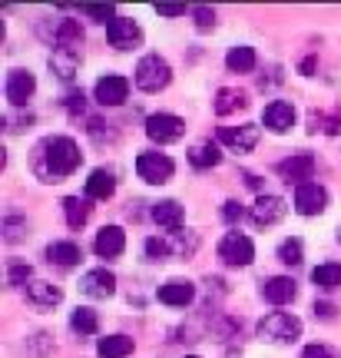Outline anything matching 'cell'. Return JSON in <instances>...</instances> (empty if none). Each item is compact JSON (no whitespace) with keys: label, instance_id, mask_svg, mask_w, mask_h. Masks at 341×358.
Returning a JSON list of instances; mask_svg holds the SVG:
<instances>
[{"label":"cell","instance_id":"27","mask_svg":"<svg viewBox=\"0 0 341 358\" xmlns=\"http://www.w3.org/2000/svg\"><path fill=\"white\" fill-rule=\"evenodd\" d=\"M255 64H259V60H255V50L245 47V43H239V47H232V50L226 53V66L232 73H252Z\"/></svg>","mask_w":341,"mask_h":358},{"label":"cell","instance_id":"34","mask_svg":"<svg viewBox=\"0 0 341 358\" xmlns=\"http://www.w3.org/2000/svg\"><path fill=\"white\" fill-rule=\"evenodd\" d=\"M83 13L93 17V20H100V24H106V27L116 20V10L110 7V3H83Z\"/></svg>","mask_w":341,"mask_h":358},{"label":"cell","instance_id":"6","mask_svg":"<svg viewBox=\"0 0 341 358\" xmlns=\"http://www.w3.org/2000/svg\"><path fill=\"white\" fill-rule=\"evenodd\" d=\"M182 133H186V120L176 113H152L150 120H146V136H150L152 143H176L182 140Z\"/></svg>","mask_w":341,"mask_h":358},{"label":"cell","instance_id":"22","mask_svg":"<svg viewBox=\"0 0 341 358\" xmlns=\"http://www.w3.org/2000/svg\"><path fill=\"white\" fill-rule=\"evenodd\" d=\"M80 259H83V249L76 243H70V239H60V243L47 245V262H53V266L70 268V266H76Z\"/></svg>","mask_w":341,"mask_h":358},{"label":"cell","instance_id":"8","mask_svg":"<svg viewBox=\"0 0 341 358\" xmlns=\"http://www.w3.org/2000/svg\"><path fill=\"white\" fill-rule=\"evenodd\" d=\"M328 206V192L321 182H302L295 186V213L298 216H318Z\"/></svg>","mask_w":341,"mask_h":358},{"label":"cell","instance_id":"21","mask_svg":"<svg viewBox=\"0 0 341 358\" xmlns=\"http://www.w3.org/2000/svg\"><path fill=\"white\" fill-rule=\"evenodd\" d=\"M50 70L60 80H73L76 70H80V50H73V47H53Z\"/></svg>","mask_w":341,"mask_h":358},{"label":"cell","instance_id":"28","mask_svg":"<svg viewBox=\"0 0 341 358\" xmlns=\"http://www.w3.org/2000/svg\"><path fill=\"white\" fill-rule=\"evenodd\" d=\"M64 216H66V226L70 229H83L89 219V203L80 199V196H66L64 199Z\"/></svg>","mask_w":341,"mask_h":358},{"label":"cell","instance_id":"38","mask_svg":"<svg viewBox=\"0 0 341 358\" xmlns=\"http://www.w3.org/2000/svg\"><path fill=\"white\" fill-rule=\"evenodd\" d=\"M156 13H159V17H182V13H186V3H156Z\"/></svg>","mask_w":341,"mask_h":358},{"label":"cell","instance_id":"37","mask_svg":"<svg viewBox=\"0 0 341 358\" xmlns=\"http://www.w3.org/2000/svg\"><path fill=\"white\" fill-rule=\"evenodd\" d=\"M242 216H245V209H242L239 199H228V203L222 206V219H226V222H242Z\"/></svg>","mask_w":341,"mask_h":358},{"label":"cell","instance_id":"33","mask_svg":"<svg viewBox=\"0 0 341 358\" xmlns=\"http://www.w3.org/2000/svg\"><path fill=\"white\" fill-rule=\"evenodd\" d=\"M169 256H173V243H169V239H163V236H150V239H146V259L166 262Z\"/></svg>","mask_w":341,"mask_h":358},{"label":"cell","instance_id":"15","mask_svg":"<svg viewBox=\"0 0 341 358\" xmlns=\"http://www.w3.org/2000/svg\"><path fill=\"white\" fill-rule=\"evenodd\" d=\"M93 249H96V256H100V259L123 256V249H126V232L119 229V226H103V229L96 232V243H93Z\"/></svg>","mask_w":341,"mask_h":358},{"label":"cell","instance_id":"4","mask_svg":"<svg viewBox=\"0 0 341 358\" xmlns=\"http://www.w3.org/2000/svg\"><path fill=\"white\" fill-rule=\"evenodd\" d=\"M176 173V163L166 153H139L136 156V176L150 186H163Z\"/></svg>","mask_w":341,"mask_h":358},{"label":"cell","instance_id":"17","mask_svg":"<svg viewBox=\"0 0 341 358\" xmlns=\"http://www.w3.org/2000/svg\"><path fill=\"white\" fill-rule=\"evenodd\" d=\"M159 302L163 306H173V308H182L189 306L192 299H196V285L189 279H169L166 285H159Z\"/></svg>","mask_w":341,"mask_h":358},{"label":"cell","instance_id":"9","mask_svg":"<svg viewBox=\"0 0 341 358\" xmlns=\"http://www.w3.org/2000/svg\"><path fill=\"white\" fill-rule=\"evenodd\" d=\"M93 96H96L100 106H119V103H126V96H129V80L119 77V73H106V77L96 80Z\"/></svg>","mask_w":341,"mask_h":358},{"label":"cell","instance_id":"3","mask_svg":"<svg viewBox=\"0 0 341 358\" xmlns=\"http://www.w3.org/2000/svg\"><path fill=\"white\" fill-rule=\"evenodd\" d=\"M169 80H173V66L159 53H146L136 64V70H133V83L143 93H159V90L169 87Z\"/></svg>","mask_w":341,"mask_h":358},{"label":"cell","instance_id":"16","mask_svg":"<svg viewBox=\"0 0 341 358\" xmlns=\"http://www.w3.org/2000/svg\"><path fill=\"white\" fill-rule=\"evenodd\" d=\"M262 123H266V129H272V133H289V129L295 127V106L285 100H272L266 106V113H262Z\"/></svg>","mask_w":341,"mask_h":358},{"label":"cell","instance_id":"19","mask_svg":"<svg viewBox=\"0 0 341 358\" xmlns=\"http://www.w3.org/2000/svg\"><path fill=\"white\" fill-rule=\"evenodd\" d=\"M152 219L163 226L169 236L173 232H182V219H186V209L176 203V199H163V203L152 206Z\"/></svg>","mask_w":341,"mask_h":358},{"label":"cell","instance_id":"39","mask_svg":"<svg viewBox=\"0 0 341 358\" xmlns=\"http://www.w3.org/2000/svg\"><path fill=\"white\" fill-rule=\"evenodd\" d=\"M302 358H331V352L325 345H308L302 352Z\"/></svg>","mask_w":341,"mask_h":358},{"label":"cell","instance_id":"25","mask_svg":"<svg viewBox=\"0 0 341 358\" xmlns=\"http://www.w3.org/2000/svg\"><path fill=\"white\" fill-rule=\"evenodd\" d=\"M189 163L196 169H212L222 163V153H219V146H215L212 140H205V143H196L189 150Z\"/></svg>","mask_w":341,"mask_h":358},{"label":"cell","instance_id":"40","mask_svg":"<svg viewBox=\"0 0 341 358\" xmlns=\"http://www.w3.org/2000/svg\"><path fill=\"white\" fill-rule=\"evenodd\" d=\"M66 110H70V113L83 110V93H70V96H66Z\"/></svg>","mask_w":341,"mask_h":358},{"label":"cell","instance_id":"20","mask_svg":"<svg viewBox=\"0 0 341 358\" xmlns=\"http://www.w3.org/2000/svg\"><path fill=\"white\" fill-rule=\"evenodd\" d=\"M27 302L37 308H53L64 302V292L53 285V282H43V279H34L27 285Z\"/></svg>","mask_w":341,"mask_h":358},{"label":"cell","instance_id":"24","mask_svg":"<svg viewBox=\"0 0 341 358\" xmlns=\"http://www.w3.org/2000/svg\"><path fill=\"white\" fill-rule=\"evenodd\" d=\"M245 106H249V96L242 90L222 87L215 93V113L219 116H228V113H235V110H245Z\"/></svg>","mask_w":341,"mask_h":358},{"label":"cell","instance_id":"35","mask_svg":"<svg viewBox=\"0 0 341 358\" xmlns=\"http://www.w3.org/2000/svg\"><path fill=\"white\" fill-rule=\"evenodd\" d=\"M30 275H34V268L24 266V262H10V268H7V282L10 285H30Z\"/></svg>","mask_w":341,"mask_h":358},{"label":"cell","instance_id":"2","mask_svg":"<svg viewBox=\"0 0 341 358\" xmlns=\"http://www.w3.org/2000/svg\"><path fill=\"white\" fill-rule=\"evenodd\" d=\"M259 338L272 342V345H291L302 338V319L289 315V312H268L266 319L259 322Z\"/></svg>","mask_w":341,"mask_h":358},{"label":"cell","instance_id":"11","mask_svg":"<svg viewBox=\"0 0 341 358\" xmlns=\"http://www.w3.org/2000/svg\"><path fill=\"white\" fill-rule=\"evenodd\" d=\"M106 40H110V47H116V50H133L139 40H143V30H139L136 20L116 17L113 24L106 27Z\"/></svg>","mask_w":341,"mask_h":358},{"label":"cell","instance_id":"23","mask_svg":"<svg viewBox=\"0 0 341 358\" xmlns=\"http://www.w3.org/2000/svg\"><path fill=\"white\" fill-rule=\"evenodd\" d=\"M116 192V176L110 169H93L87 179V196L89 199H110Z\"/></svg>","mask_w":341,"mask_h":358},{"label":"cell","instance_id":"26","mask_svg":"<svg viewBox=\"0 0 341 358\" xmlns=\"http://www.w3.org/2000/svg\"><path fill=\"white\" fill-rule=\"evenodd\" d=\"M96 355L100 358L133 355V338H129V335H106V338H100V345H96Z\"/></svg>","mask_w":341,"mask_h":358},{"label":"cell","instance_id":"18","mask_svg":"<svg viewBox=\"0 0 341 358\" xmlns=\"http://www.w3.org/2000/svg\"><path fill=\"white\" fill-rule=\"evenodd\" d=\"M262 295H266V302H272V306H285V302H291L298 295V285L289 275H272V279L262 282Z\"/></svg>","mask_w":341,"mask_h":358},{"label":"cell","instance_id":"43","mask_svg":"<svg viewBox=\"0 0 341 358\" xmlns=\"http://www.w3.org/2000/svg\"><path fill=\"white\" fill-rule=\"evenodd\" d=\"M338 243H341V232H338Z\"/></svg>","mask_w":341,"mask_h":358},{"label":"cell","instance_id":"14","mask_svg":"<svg viewBox=\"0 0 341 358\" xmlns=\"http://www.w3.org/2000/svg\"><path fill=\"white\" fill-rule=\"evenodd\" d=\"M80 292L89 295V299H110L116 292V275L106 268H89L80 279Z\"/></svg>","mask_w":341,"mask_h":358},{"label":"cell","instance_id":"31","mask_svg":"<svg viewBox=\"0 0 341 358\" xmlns=\"http://www.w3.org/2000/svg\"><path fill=\"white\" fill-rule=\"evenodd\" d=\"M53 40H57V47H73L76 50L83 43V30H80L76 20H60L57 30H53Z\"/></svg>","mask_w":341,"mask_h":358},{"label":"cell","instance_id":"7","mask_svg":"<svg viewBox=\"0 0 341 358\" xmlns=\"http://www.w3.org/2000/svg\"><path fill=\"white\" fill-rule=\"evenodd\" d=\"M278 176L285 179L289 186L312 182V176H315V156L312 153H291L289 159H282V163H278Z\"/></svg>","mask_w":341,"mask_h":358},{"label":"cell","instance_id":"41","mask_svg":"<svg viewBox=\"0 0 341 358\" xmlns=\"http://www.w3.org/2000/svg\"><path fill=\"white\" fill-rule=\"evenodd\" d=\"M331 312H335L331 306H325V302L318 306V302H315V315H321V319H331Z\"/></svg>","mask_w":341,"mask_h":358},{"label":"cell","instance_id":"5","mask_svg":"<svg viewBox=\"0 0 341 358\" xmlns=\"http://www.w3.org/2000/svg\"><path fill=\"white\" fill-rule=\"evenodd\" d=\"M219 259L226 262V266H252V259H255V245L252 239L245 236V232H226L222 236V243H219Z\"/></svg>","mask_w":341,"mask_h":358},{"label":"cell","instance_id":"13","mask_svg":"<svg viewBox=\"0 0 341 358\" xmlns=\"http://www.w3.org/2000/svg\"><path fill=\"white\" fill-rule=\"evenodd\" d=\"M219 140L226 143L228 150H235V153H249V150H255V143H259V127H255V123L222 127L219 129Z\"/></svg>","mask_w":341,"mask_h":358},{"label":"cell","instance_id":"1","mask_svg":"<svg viewBox=\"0 0 341 358\" xmlns=\"http://www.w3.org/2000/svg\"><path fill=\"white\" fill-rule=\"evenodd\" d=\"M80 146H76L70 136H50L37 146V156H34V169L43 182H60V179L73 176L76 166H80Z\"/></svg>","mask_w":341,"mask_h":358},{"label":"cell","instance_id":"12","mask_svg":"<svg viewBox=\"0 0 341 358\" xmlns=\"http://www.w3.org/2000/svg\"><path fill=\"white\" fill-rule=\"evenodd\" d=\"M285 213H289L285 199L262 192V196L255 199V206H252V222H255V226H275V222H282V219H285Z\"/></svg>","mask_w":341,"mask_h":358},{"label":"cell","instance_id":"10","mask_svg":"<svg viewBox=\"0 0 341 358\" xmlns=\"http://www.w3.org/2000/svg\"><path fill=\"white\" fill-rule=\"evenodd\" d=\"M3 93H7L10 106H27V100L37 93V80H34L30 70H10L7 83H3Z\"/></svg>","mask_w":341,"mask_h":358},{"label":"cell","instance_id":"30","mask_svg":"<svg viewBox=\"0 0 341 358\" xmlns=\"http://www.w3.org/2000/svg\"><path fill=\"white\" fill-rule=\"evenodd\" d=\"M312 282H315L318 289H325V292L338 289L341 285V266L338 262H321L318 268H312Z\"/></svg>","mask_w":341,"mask_h":358},{"label":"cell","instance_id":"42","mask_svg":"<svg viewBox=\"0 0 341 358\" xmlns=\"http://www.w3.org/2000/svg\"><path fill=\"white\" fill-rule=\"evenodd\" d=\"M186 358H199V355H186Z\"/></svg>","mask_w":341,"mask_h":358},{"label":"cell","instance_id":"36","mask_svg":"<svg viewBox=\"0 0 341 358\" xmlns=\"http://www.w3.org/2000/svg\"><path fill=\"white\" fill-rule=\"evenodd\" d=\"M192 17H196L199 30H212L215 27V10H209V7H192Z\"/></svg>","mask_w":341,"mask_h":358},{"label":"cell","instance_id":"32","mask_svg":"<svg viewBox=\"0 0 341 358\" xmlns=\"http://www.w3.org/2000/svg\"><path fill=\"white\" fill-rule=\"evenodd\" d=\"M302 259H305L302 239H285V243L278 245V262H285V266H302Z\"/></svg>","mask_w":341,"mask_h":358},{"label":"cell","instance_id":"29","mask_svg":"<svg viewBox=\"0 0 341 358\" xmlns=\"http://www.w3.org/2000/svg\"><path fill=\"white\" fill-rule=\"evenodd\" d=\"M70 329H73L80 338H87V335H96L100 319H96V312H93V308H73V315H70Z\"/></svg>","mask_w":341,"mask_h":358}]
</instances>
